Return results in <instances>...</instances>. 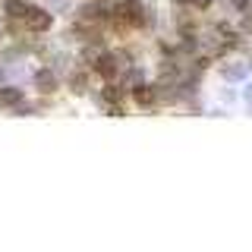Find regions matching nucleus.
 Instances as JSON below:
<instances>
[{"label": "nucleus", "instance_id": "obj_1", "mask_svg": "<svg viewBox=\"0 0 252 252\" xmlns=\"http://www.w3.org/2000/svg\"><path fill=\"white\" fill-rule=\"evenodd\" d=\"M29 26V32H47L54 26V16L47 13V10H38V6H29V13H26V19H22Z\"/></svg>", "mask_w": 252, "mask_h": 252}, {"label": "nucleus", "instance_id": "obj_2", "mask_svg": "<svg viewBox=\"0 0 252 252\" xmlns=\"http://www.w3.org/2000/svg\"><path fill=\"white\" fill-rule=\"evenodd\" d=\"M117 66H120L117 54H104V57L94 60V73H98L101 79H114V76H117Z\"/></svg>", "mask_w": 252, "mask_h": 252}, {"label": "nucleus", "instance_id": "obj_3", "mask_svg": "<svg viewBox=\"0 0 252 252\" xmlns=\"http://www.w3.org/2000/svg\"><path fill=\"white\" fill-rule=\"evenodd\" d=\"M132 101H136L139 107H152L158 101V89H152V85H145V82L132 85Z\"/></svg>", "mask_w": 252, "mask_h": 252}, {"label": "nucleus", "instance_id": "obj_4", "mask_svg": "<svg viewBox=\"0 0 252 252\" xmlns=\"http://www.w3.org/2000/svg\"><path fill=\"white\" fill-rule=\"evenodd\" d=\"M35 85L41 94H51L54 89H57V76H54V69H38L35 73Z\"/></svg>", "mask_w": 252, "mask_h": 252}, {"label": "nucleus", "instance_id": "obj_5", "mask_svg": "<svg viewBox=\"0 0 252 252\" xmlns=\"http://www.w3.org/2000/svg\"><path fill=\"white\" fill-rule=\"evenodd\" d=\"M19 101H22V92L19 89H13V85H3L0 89V107H19Z\"/></svg>", "mask_w": 252, "mask_h": 252}, {"label": "nucleus", "instance_id": "obj_6", "mask_svg": "<svg viewBox=\"0 0 252 252\" xmlns=\"http://www.w3.org/2000/svg\"><path fill=\"white\" fill-rule=\"evenodd\" d=\"M3 10H6L10 19H26L29 3H26V0H3Z\"/></svg>", "mask_w": 252, "mask_h": 252}, {"label": "nucleus", "instance_id": "obj_7", "mask_svg": "<svg viewBox=\"0 0 252 252\" xmlns=\"http://www.w3.org/2000/svg\"><path fill=\"white\" fill-rule=\"evenodd\" d=\"M220 73H224V79H230V82H240V79L246 76V66H243V63H224Z\"/></svg>", "mask_w": 252, "mask_h": 252}, {"label": "nucleus", "instance_id": "obj_8", "mask_svg": "<svg viewBox=\"0 0 252 252\" xmlns=\"http://www.w3.org/2000/svg\"><path fill=\"white\" fill-rule=\"evenodd\" d=\"M120 98H123V82L120 85H104V89H101V101H107V104H117Z\"/></svg>", "mask_w": 252, "mask_h": 252}, {"label": "nucleus", "instance_id": "obj_9", "mask_svg": "<svg viewBox=\"0 0 252 252\" xmlns=\"http://www.w3.org/2000/svg\"><path fill=\"white\" fill-rule=\"evenodd\" d=\"M120 82L129 85V89H132V85H139V82H142V69H139V66H129V69L120 76Z\"/></svg>", "mask_w": 252, "mask_h": 252}, {"label": "nucleus", "instance_id": "obj_10", "mask_svg": "<svg viewBox=\"0 0 252 252\" xmlns=\"http://www.w3.org/2000/svg\"><path fill=\"white\" fill-rule=\"evenodd\" d=\"M85 85H89V79H85V73H69V89L73 92H85Z\"/></svg>", "mask_w": 252, "mask_h": 252}, {"label": "nucleus", "instance_id": "obj_11", "mask_svg": "<svg viewBox=\"0 0 252 252\" xmlns=\"http://www.w3.org/2000/svg\"><path fill=\"white\" fill-rule=\"evenodd\" d=\"M233 6H236V10H243V13H246L249 6H252V0H233Z\"/></svg>", "mask_w": 252, "mask_h": 252}, {"label": "nucleus", "instance_id": "obj_12", "mask_svg": "<svg viewBox=\"0 0 252 252\" xmlns=\"http://www.w3.org/2000/svg\"><path fill=\"white\" fill-rule=\"evenodd\" d=\"M211 3H215V0H192V6H199V10H208Z\"/></svg>", "mask_w": 252, "mask_h": 252}, {"label": "nucleus", "instance_id": "obj_13", "mask_svg": "<svg viewBox=\"0 0 252 252\" xmlns=\"http://www.w3.org/2000/svg\"><path fill=\"white\" fill-rule=\"evenodd\" d=\"M173 3H180V6H186V3H192V0H173Z\"/></svg>", "mask_w": 252, "mask_h": 252}, {"label": "nucleus", "instance_id": "obj_14", "mask_svg": "<svg viewBox=\"0 0 252 252\" xmlns=\"http://www.w3.org/2000/svg\"><path fill=\"white\" fill-rule=\"evenodd\" d=\"M246 101H249V104H252V89H246Z\"/></svg>", "mask_w": 252, "mask_h": 252}]
</instances>
